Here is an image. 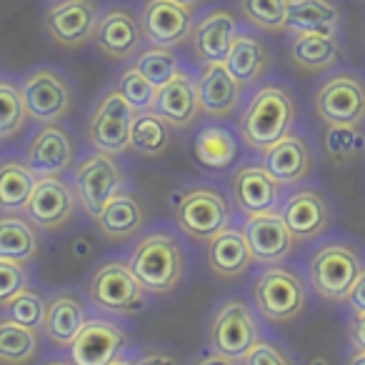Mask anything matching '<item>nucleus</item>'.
<instances>
[{
    "mask_svg": "<svg viewBox=\"0 0 365 365\" xmlns=\"http://www.w3.org/2000/svg\"><path fill=\"white\" fill-rule=\"evenodd\" d=\"M298 115L293 93L283 83H265L255 88L243 106L238 120L240 140L248 150L263 153L283 135H288Z\"/></svg>",
    "mask_w": 365,
    "mask_h": 365,
    "instance_id": "1",
    "label": "nucleus"
},
{
    "mask_svg": "<svg viewBox=\"0 0 365 365\" xmlns=\"http://www.w3.org/2000/svg\"><path fill=\"white\" fill-rule=\"evenodd\" d=\"M128 265L148 293H173L180 285L182 270H185L182 245L178 243L175 235L165 230H153L135 243Z\"/></svg>",
    "mask_w": 365,
    "mask_h": 365,
    "instance_id": "2",
    "label": "nucleus"
},
{
    "mask_svg": "<svg viewBox=\"0 0 365 365\" xmlns=\"http://www.w3.org/2000/svg\"><path fill=\"white\" fill-rule=\"evenodd\" d=\"M253 300L265 320L290 323L305 310L308 290L298 273L273 265V268H265L253 283Z\"/></svg>",
    "mask_w": 365,
    "mask_h": 365,
    "instance_id": "3",
    "label": "nucleus"
},
{
    "mask_svg": "<svg viewBox=\"0 0 365 365\" xmlns=\"http://www.w3.org/2000/svg\"><path fill=\"white\" fill-rule=\"evenodd\" d=\"M363 270L358 250L348 243H325L310 258L308 278L315 293L325 300H345Z\"/></svg>",
    "mask_w": 365,
    "mask_h": 365,
    "instance_id": "4",
    "label": "nucleus"
},
{
    "mask_svg": "<svg viewBox=\"0 0 365 365\" xmlns=\"http://www.w3.org/2000/svg\"><path fill=\"white\" fill-rule=\"evenodd\" d=\"M175 223L193 240H210L215 233L230 225V203L220 190L210 185H195L178 195Z\"/></svg>",
    "mask_w": 365,
    "mask_h": 365,
    "instance_id": "5",
    "label": "nucleus"
},
{
    "mask_svg": "<svg viewBox=\"0 0 365 365\" xmlns=\"http://www.w3.org/2000/svg\"><path fill=\"white\" fill-rule=\"evenodd\" d=\"M23 103L28 118L41 125L61 123L73 108V88L61 71L51 66H38L28 71L21 81Z\"/></svg>",
    "mask_w": 365,
    "mask_h": 365,
    "instance_id": "6",
    "label": "nucleus"
},
{
    "mask_svg": "<svg viewBox=\"0 0 365 365\" xmlns=\"http://www.w3.org/2000/svg\"><path fill=\"white\" fill-rule=\"evenodd\" d=\"M123 182L125 178H123L120 165H118L115 155H108V153L96 150L73 168L76 198L93 220L101 215V210L106 208L113 195L120 193Z\"/></svg>",
    "mask_w": 365,
    "mask_h": 365,
    "instance_id": "7",
    "label": "nucleus"
},
{
    "mask_svg": "<svg viewBox=\"0 0 365 365\" xmlns=\"http://www.w3.org/2000/svg\"><path fill=\"white\" fill-rule=\"evenodd\" d=\"M313 106L325 125H363L365 81L350 71L333 73L315 91Z\"/></svg>",
    "mask_w": 365,
    "mask_h": 365,
    "instance_id": "8",
    "label": "nucleus"
},
{
    "mask_svg": "<svg viewBox=\"0 0 365 365\" xmlns=\"http://www.w3.org/2000/svg\"><path fill=\"white\" fill-rule=\"evenodd\" d=\"M260 340L258 320L245 300L230 298L215 310L208 330V348L225 358L243 360L245 353Z\"/></svg>",
    "mask_w": 365,
    "mask_h": 365,
    "instance_id": "9",
    "label": "nucleus"
},
{
    "mask_svg": "<svg viewBox=\"0 0 365 365\" xmlns=\"http://www.w3.org/2000/svg\"><path fill=\"white\" fill-rule=\"evenodd\" d=\"M88 295L98 308L118 315H133L145 308V288L133 275L130 265L120 260L98 265L88 283Z\"/></svg>",
    "mask_w": 365,
    "mask_h": 365,
    "instance_id": "10",
    "label": "nucleus"
},
{
    "mask_svg": "<svg viewBox=\"0 0 365 365\" xmlns=\"http://www.w3.org/2000/svg\"><path fill=\"white\" fill-rule=\"evenodd\" d=\"M135 110L128 106L125 98L118 93V88H110L96 103L88 120V140L96 150L108 155H120L130 148V125Z\"/></svg>",
    "mask_w": 365,
    "mask_h": 365,
    "instance_id": "11",
    "label": "nucleus"
},
{
    "mask_svg": "<svg viewBox=\"0 0 365 365\" xmlns=\"http://www.w3.org/2000/svg\"><path fill=\"white\" fill-rule=\"evenodd\" d=\"M93 43L110 61L135 58L138 51H143V46H145L140 13L125 6H113L103 11L98 18L96 33H93Z\"/></svg>",
    "mask_w": 365,
    "mask_h": 365,
    "instance_id": "12",
    "label": "nucleus"
},
{
    "mask_svg": "<svg viewBox=\"0 0 365 365\" xmlns=\"http://www.w3.org/2000/svg\"><path fill=\"white\" fill-rule=\"evenodd\" d=\"M140 26L148 46L175 48L193 38L195 13L175 0H145L140 8Z\"/></svg>",
    "mask_w": 365,
    "mask_h": 365,
    "instance_id": "13",
    "label": "nucleus"
},
{
    "mask_svg": "<svg viewBox=\"0 0 365 365\" xmlns=\"http://www.w3.org/2000/svg\"><path fill=\"white\" fill-rule=\"evenodd\" d=\"M98 18L101 11L96 0H56L43 13V26L58 46L81 48L93 41Z\"/></svg>",
    "mask_w": 365,
    "mask_h": 365,
    "instance_id": "14",
    "label": "nucleus"
},
{
    "mask_svg": "<svg viewBox=\"0 0 365 365\" xmlns=\"http://www.w3.org/2000/svg\"><path fill=\"white\" fill-rule=\"evenodd\" d=\"M243 233L248 238V245L253 250L255 263L263 265H280L295 248V235L285 225L280 210L270 213H255L245 215Z\"/></svg>",
    "mask_w": 365,
    "mask_h": 365,
    "instance_id": "15",
    "label": "nucleus"
},
{
    "mask_svg": "<svg viewBox=\"0 0 365 365\" xmlns=\"http://www.w3.org/2000/svg\"><path fill=\"white\" fill-rule=\"evenodd\" d=\"M230 193H233L235 208L243 215L270 213V210H280L283 205V185L263 165H255V163L240 165L233 173Z\"/></svg>",
    "mask_w": 365,
    "mask_h": 365,
    "instance_id": "16",
    "label": "nucleus"
},
{
    "mask_svg": "<svg viewBox=\"0 0 365 365\" xmlns=\"http://www.w3.org/2000/svg\"><path fill=\"white\" fill-rule=\"evenodd\" d=\"M23 213L36 228H63L66 223H71L73 213H76V190L63 178H38Z\"/></svg>",
    "mask_w": 365,
    "mask_h": 365,
    "instance_id": "17",
    "label": "nucleus"
},
{
    "mask_svg": "<svg viewBox=\"0 0 365 365\" xmlns=\"http://www.w3.org/2000/svg\"><path fill=\"white\" fill-rule=\"evenodd\" d=\"M198 96L203 115L225 120L235 115L238 108L243 106L245 86L228 71L223 63H203L198 73Z\"/></svg>",
    "mask_w": 365,
    "mask_h": 365,
    "instance_id": "18",
    "label": "nucleus"
},
{
    "mask_svg": "<svg viewBox=\"0 0 365 365\" xmlns=\"http://www.w3.org/2000/svg\"><path fill=\"white\" fill-rule=\"evenodd\" d=\"M76 160V145L66 128L58 123L43 125L26 150V165L38 178H61Z\"/></svg>",
    "mask_w": 365,
    "mask_h": 365,
    "instance_id": "19",
    "label": "nucleus"
},
{
    "mask_svg": "<svg viewBox=\"0 0 365 365\" xmlns=\"http://www.w3.org/2000/svg\"><path fill=\"white\" fill-rule=\"evenodd\" d=\"M128 345V335L113 320H86L83 330L71 345V360L76 365H110L120 358Z\"/></svg>",
    "mask_w": 365,
    "mask_h": 365,
    "instance_id": "20",
    "label": "nucleus"
},
{
    "mask_svg": "<svg viewBox=\"0 0 365 365\" xmlns=\"http://www.w3.org/2000/svg\"><path fill=\"white\" fill-rule=\"evenodd\" d=\"M153 110L170 128H178V130L193 128L198 118L203 115L198 96V78L190 76L188 71H180L170 83L158 88Z\"/></svg>",
    "mask_w": 365,
    "mask_h": 365,
    "instance_id": "21",
    "label": "nucleus"
},
{
    "mask_svg": "<svg viewBox=\"0 0 365 365\" xmlns=\"http://www.w3.org/2000/svg\"><path fill=\"white\" fill-rule=\"evenodd\" d=\"M240 31L238 16L228 8H210L195 21L193 53L200 63H223L228 58L230 43Z\"/></svg>",
    "mask_w": 365,
    "mask_h": 365,
    "instance_id": "22",
    "label": "nucleus"
},
{
    "mask_svg": "<svg viewBox=\"0 0 365 365\" xmlns=\"http://www.w3.org/2000/svg\"><path fill=\"white\" fill-rule=\"evenodd\" d=\"M280 215L295 240H315L330 225L328 200L313 188H300L290 193L280 205Z\"/></svg>",
    "mask_w": 365,
    "mask_h": 365,
    "instance_id": "23",
    "label": "nucleus"
},
{
    "mask_svg": "<svg viewBox=\"0 0 365 365\" xmlns=\"http://www.w3.org/2000/svg\"><path fill=\"white\" fill-rule=\"evenodd\" d=\"M263 163L260 165L280 182V185H298L313 170V153L310 145L305 143V138L288 133L278 143L268 148V150L260 153Z\"/></svg>",
    "mask_w": 365,
    "mask_h": 365,
    "instance_id": "24",
    "label": "nucleus"
},
{
    "mask_svg": "<svg viewBox=\"0 0 365 365\" xmlns=\"http://www.w3.org/2000/svg\"><path fill=\"white\" fill-rule=\"evenodd\" d=\"M205 260H208V268L218 278L225 280L240 278L255 263L243 228H233V225H228L210 240H205Z\"/></svg>",
    "mask_w": 365,
    "mask_h": 365,
    "instance_id": "25",
    "label": "nucleus"
},
{
    "mask_svg": "<svg viewBox=\"0 0 365 365\" xmlns=\"http://www.w3.org/2000/svg\"><path fill=\"white\" fill-rule=\"evenodd\" d=\"M228 71L243 83L245 88L258 83L270 68V51L265 41L255 31L240 28L230 43L228 58H225Z\"/></svg>",
    "mask_w": 365,
    "mask_h": 365,
    "instance_id": "26",
    "label": "nucleus"
},
{
    "mask_svg": "<svg viewBox=\"0 0 365 365\" xmlns=\"http://www.w3.org/2000/svg\"><path fill=\"white\" fill-rule=\"evenodd\" d=\"M86 325V308L81 298L73 293H58L48 303L46 320H43V333L56 343L58 348H71L73 340Z\"/></svg>",
    "mask_w": 365,
    "mask_h": 365,
    "instance_id": "27",
    "label": "nucleus"
},
{
    "mask_svg": "<svg viewBox=\"0 0 365 365\" xmlns=\"http://www.w3.org/2000/svg\"><path fill=\"white\" fill-rule=\"evenodd\" d=\"M340 8L333 0H290L288 31L313 33V36H338Z\"/></svg>",
    "mask_w": 365,
    "mask_h": 365,
    "instance_id": "28",
    "label": "nucleus"
},
{
    "mask_svg": "<svg viewBox=\"0 0 365 365\" xmlns=\"http://www.w3.org/2000/svg\"><path fill=\"white\" fill-rule=\"evenodd\" d=\"M96 223L106 238L125 240L143 228V223H145V208H143V203L135 195L120 190V193L108 200V205L101 210Z\"/></svg>",
    "mask_w": 365,
    "mask_h": 365,
    "instance_id": "29",
    "label": "nucleus"
},
{
    "mask_svg": "<svg viewBox=\"0 0 365 365\" xmlns=\"http://www.w3.org/2000/svg\"><path fill=\"white\" fill-rule=\"evenodd\" d=\"M338 36H313L298 33L290 41V61L303 73H325L340 61Z\"/></svg>",
    "mask_w": 365,
    "mask_h": 365,
    "instance_id": "30",
    "label": "nucleus"
},
{
    "mask_svg": "<svg viewBox=\"0 0 365 365\" xmlns=\"http://www.w3.org/2000/svg\"><path fill=\"white\" fill-rule=\"evenodd\" d=\"M41 240L31 220L16 213L0 215V260H16L28 265L38 255Z\"/></svg>",
    "mask_w": 365,
    "mask_h": 365,
    "instance_id": "31",
    "label": "nucleus"
},
{
    "mask_svg": "<svg viewBox=\"0 0 365 365\" xmlns=\"http://www.w3.org/2000/svg\"><path fill=\"white\" fill-rule=\"evenodd\" d=\"M195 158L208 170H228L238 160V138L223 125L200 128L195 138Z\"/></svg>",
    "mask_w": 365,
    "mask_h": 365,
    "instance_id": "32",
    "label": "nucleus"
},
{
    "mask_svg": "<svg viewBox=\"0 0 365 365\" xmlns=\"http://www.w3.org/2000/svg\"><path fill=\"white\" fill-rule=\"evenodd\" d=\"M38 175L21 160H8L0 165V210L21 213L26 210Z\"/></svg>",
    "mask_w": 365,
    "mask_h": 365,
    "instance_id": "33",
    "label": "nucleus"
},
{
    "mask_svg": "<svg viewBox=\"0 0 365 365\" xmlns=\"http://www.w3.org/2000/svg\"><path fill=\"white\" fill-rule=\"evenodd\" d=\"M173 138V128L155 110L135 113L130 125V150L143 158H158L168 150Z\"/></svg>",
    "mask_w": 365,
    "mask_h": 365,
    "instance_id": "34",
    "label": "nucleus"
},
{
    "mask_svg": "<svg viewBox=\"0 0 365 365\" xmlns=\"http://www.w3.org/2000/svg\"><path fill=\"white\" fill-rule=\"evenodd\" d=\"M38 353V333L11 318L0 320V365H28Z\"/></svg>",
    "mask_w": 365,
    "mask_h": 365,
    "instance_id": "35",
    "label": "nucleus"
},
{
    "mask_svg": "<svg viewBox=\"0 0 365 365\" xmlns=\"http://www.w3.org/2000/svg\"><path fill=\"white\" fill-rule=\"evenodd\" d=\"M133 66H135L155 88H163L182 71L178 53L173 51V48H163V46H145L143 51H138Z\"/></svg>",
    "mask_w": 365,
    "mask_h": 365,
    "instance_id": "36",
    "label": "nucleus"
},
{
    "mask_svg": "<svg viewBox=\"0 0 365 365\" xmlns=\"http://www.w3.org/2000/svg\"><path fill=\"white\" fill-rule=\"evenodd\" d=\"M240 16L253 28L265 33L288 31V6L290 0H238Z\"/></svg>",
    "mask_w": 365,
    "mask_h": 365,
    "instance_id": "37",
    "label": "nucleus"
},
{
    "mask_svg": "<svg viewBox=\"0 0 365 365\" xmlns=\"http://www.w3.org/2000/svg\"><path fill=\"white\" fill-rule=\"evenodd\" d=\"M28 120L26 103H23L21 86L13 81L0 78V140L3 138H13L23 130Z\"/></svg>",
    "mask_w": 365,
    "mask_h": 365,
    "instance_id": "38",
    "label": "nucleus"
},
{
    "mask_svg": "<svg viewBox=\"0 0 365 365\" xmlns=\"http://www.w3.org/2000/svg\"><path fill=\"white\" fill-rule=\"evenodd\" d=\"M115 88L123 98L128 101V106L133 108L135 113L140 110H153L155 106V96H158V88L138 71L135 66H128L125 71L118 76Z\"/></svg>",
    "mask_w": 365,
    "mask_h": 365,
    "instance_id": "39",
    "label": "nucleus"
},
{
    "mask_svg": "<svg viewBox=\"0 0 365 365\" xmlns=\"http://www.w3.org/2000/svg\"><path fill=\"white\" fill-rule=\"evenodd\" d=\"M323 143H325V153L335 163H345L363 153L365 133L360 125H328Z\"/></svg>",
    "mask_w": 365,
    "mask_h": 365,
    "instance_id": "40",
    "label": "nucleus"
},
{
    "mask_svg": "<svg viewBox=\"0 0 365 365\" xmlns=\"http://www.w3.org/2000/svg\"><path fill=\"white\" fill-rule=\"evenodd\" d=\"M46 308L48 303L38 293H33L31 288H26L23 293H18L11 303L6 305L8 318L16 320V323L26 325V328H43V320H46Z\"/></svg>",
    "mask_w": 365,
    "mask_h": 365,
    "instance_id": "41",
    "label": "nucleus"
},
{
    "mask_svg": "<svg viewBox=\"0 0 365 365\" xmlns=\"http://www.w3.org/2000/svg\"><path fill=\"white\" fill-rule=\"evenodd\" d=\"M26 288H28L26 265L16 263V260H0V308H6Z\"/></svg>",
    "mask_w": 365,
    "mask_h": 365,
    "instance_id": "42",
    "label": "nucleus"
},
{
    "mask_svg": "<svg viewBox=\"0 0 365 365\" xmlns=\"http://www.w3.org/2000/svg\"><path fill=\"white\" fill-rule=\"evenodd\" d=\"M240 365H293V363H290V358L275 343L258 340V343L245 353Z\"/></svg>",
    "mask_w": 365,
    "mask_h": 365,
    "instance_id": "43",
    "label": "nucleus"
},
{
    "mask_svg": "<svg viewBox=\"0 0 365 365\" xmlns=\"http://www.w3.org/2000/svg\"><path fill=\"white\" fill-rule=\"evenodd\" d=\"M345 303H348V308L353 310V315L365 313V268L360 270L358 280H355L353 288H350V293H348V298H345Z\"/></svg>",
    "mask_w": 365,
    "mask_h": 365,
    "instance_id": "44",
    "label": "nucleus"
},
{
    "mask_svg": "<svg viewBox=\"0 0 365 365\" xmlns=\"http://www.w3.org/2000/svg\"><path fill=\"white\" fill-rule=\"evenodd\" d=\"M350 340L358 350H365V313H358L350 323Z\"/></svg>",
    "mask_w": 365,
    "mask_h": 365,
    "instance_id": "45",
    "label": "nucleus"
},
{
    "mask_svg": "<svg viewBox=\"0 0 365 365\" xmlns=\"http://www.w3.org/2000/svg\"><path fill=\"white\" fill-rule=\"evenodd\" d=\"M135 365H178V358L173 353H165V350H155V353L143 355Z\"/></svg>",
    "mask_w": 365,
    "mask_h": 365,
    "instance_id": "46",
    "label": "nucleus"
},
{
    "mask_svg": "<svg viewBox=\"0 0 365 365\" xmlns=\"http://www.w3.org/2000/svg\"><path fill=\"white\" fill-rule=\"evenodd\" d=\"M195 365H240V360L225 358V355L213 353V350H210V353H208V355H203V358H200Z\"/></svg>",
    "mask_w": 365,
    "mask_h": 365,
    "instance_id": "47",
    "label": "nucleus"
},
{
    "mask_svg": "<svg viewBox=\"0 0 365 365\" xmlns=\"http://www.w3.org/2000/svg\"><path fill=\"white\" fill-rule=\"evenodd\" d=\"M348 365H365V350H355V353L350 355Z\"/></svg>",
    "mask_w": 365,
    "mask_h": 365,
    "instance_id": "48",
    "label": "nucleus"
},
{
    "mask_svg": "<svg viewBox=\"0 0 365 365\" xmlns=\"http://www.w3.org/2000/svg\"><path fill=\"white\" fill-rule=\"evenodd\" d=\"M175 3H180V6H185V8H190V11H195V8L203 3V0H175Z\"/></svg>",
    "mask_w": 365,
    "mask_h": 365,
    "instance_id": "49",
    "label": "nucleus"
},
{
    "mask_svg": "<svg viewBox=\"0 0 365 365\" xmlns=\"http://www.w3.org/2000/svg\"><path fill=\"white\" fill-rule=\"evenodd\" d=\"M308 365H330V360L325 358V355H313V358H310V363Z\"/></svg>",
    "mask_w": 365,
    "mask_h": 365,
    "instance_id": "50",
    "label": "nucleus"
},
{
    "mask_svg": "<svg viewBox=\"0 0 365 365\" xmlns=\"http://www.w3.org/2000/svg\"><path fill=\"white\" fill-rule=\"evenodd\" d=\"M110 365H135V363H133V360H128V358H115Z\"/></svg>",
    "mask_w": 365,
    "mask_h": 365,
    "instance_id": "51",
    "label": "nucleus"
},
{
    "mask_svg": "<svg viewBox=\"0 0 365 365\" xmlns=\"http://www.w3.org/2000/svg\"><path fill=\"white\" fill-rule=\"evenodd\" d=\"M46 365H76V363H73V360L71 363H68V360H51V363H46Z\"/></svg>",
    "mask_w": 365,
    "mask_h": 365,
    "instance_id": "52",
    "label": "nucleus"
}]
</instances>
